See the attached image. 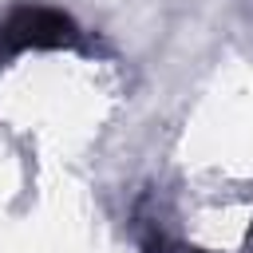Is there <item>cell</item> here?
I'll list each match as a JSON object with an SVG mask.
<instances>
[{"label":"cell","instance_id":"6da1fadb","mask_svg":"<svg viewBox=\"0 0 253 253\" xmlns=\"http://www.w3.org/2000/svg\"><path fill=\"white\" fill-rule=\"evenodd\" d=\"M71 32V20L51 12V8H24L16 12L4 32H0V47L12 51V47H28V43H63Z\"/></svg>","mask_w":253,"mask_h":253}]
</instances>
